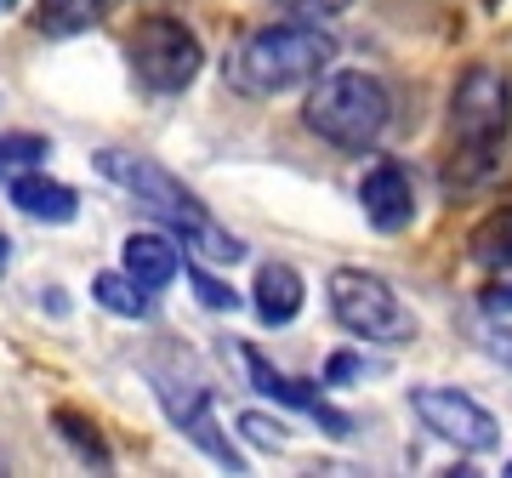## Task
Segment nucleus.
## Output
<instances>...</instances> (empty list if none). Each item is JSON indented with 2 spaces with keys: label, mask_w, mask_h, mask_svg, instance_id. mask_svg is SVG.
<instances>
[{
  "label": "nucleus",
  "mask_w": 512,
  "mask_h": 478,
  "mask_svg": "<svg viewBox=\"0 0 512 478\" xmlns=\"http://www.w3.org/2000/svg\"><path fill=\"white\" fill-rule=\"evenodd\" d=\"M473 257L495 274H512V211H495L484 228L473 234Z\"/></svg>",
  "instance_id": "nucleus-16"
},
{
  "label": "nucleus",
  "mask_w": 512,
  "mask_h": 478,
  "mask_svg": "<svg viewBox=\"0 0 512 478\" xmlns=\"http://www.w3.org/2000/svg\"><path fill=\"white\" fill-rule=\"evenodd\" d=\"M120 268H126L137 285H148V291L171 285L177 268H183V257H177V234H154V228L126 234V245H120Z\"/></svg>",
  "instance_id": "nucleus-12"
},
{
  "label": "nucleus",
  "mask_w": 512,
  "mask_h": 478,
  "mask_svg": "<svg viewBox=\"0 0 512 478\" xmlns=\"http://www.w3.org/2000/svg\"><path fill=\"white\" fill-rule=\"evenodd\" d=\"M302 126L342 154H370L393 126V97L365 69H325L302 103Z\"/></svg>",
  "instance_id": "nucleus-3"
},
{
  "label": "nucleus",
  "mask_w": 512,
  "mask_h": 478,
  "mask_svg": "<svg viewBox=\"0 0 512 478\" xmlns=\"http://www.w3.org/2000/svg\"><path fill=\"white\" fill-rule=\"evenodd\" d=\"M0 467H6V461H0Z\"/></svg>",
  "instance_id": "nucleus-28"
},
{
  "label": "nucleus",
  "mask_w": 512,
  "mask_h": 478,
  "mask_svg": "<svg viewBox=\"0 0 512 478\" xmlns=\"http://www.w3.org/2000/svg\"><path fill=\"white\" fill-rule=\"evenodd\" d=\"M359 205H365L370 228H382V234L410 228V217H416V183H410V171L399 160H376L365 171V183H359Z\"/></svg>",
  "instance_id": "nucleus-9"
},
{
  "label": "nucleus",
  "mask_w": 512,
  "mask_h": 478,
  "mask_svg": "<svg viewBox=\"0 0 512 478\" xmlns=\"http://www.w3.org/2000/svg\"><path fill=\"white\" fill-rule=\"evenodd\" d=\"M154 387H160V399H165V410H171V422L183 427V433L200 444L205 456L222 461L228 473H245V461H239V450L228 444V433L217 427V416H211V405H205L200 387H171V382H154Z\"/></svg>",
  "instance_id": "nucleus-10"
},
{
  "label": "nucleus",
  "mask_w": 512,
  "mask_h": 478,
  "mask_svg": "<svg viewBox=\"0 0 512 478\" xmlns=\"http://www.w3.org/2000/svg\"><path fill=\"white\" fill-rule=\"evenodd\" d=\"M245 439H256V444H279V422H268V416H245Z\"/></svg>",
  "instance_id": "nucleus-24"
},
{
  "label": "nucleus",
  "mask_w": 512,
  "mask_h": 478,
  "mask_svg": "<svg viewBox=\"0 0 512 478\" xmlns=\"http://www.w3.org/2000/svg\"><path fill=\"white\" fill-rule=\"evenodd\" d=\"M97 18H103V0H40L35 6V29L40 35H52V40L86 35Z\"/></svg>",
  "instance_id": "nucleus-14"
},
{
  "label": "nucleus",
  "mask_w": 512,
  "mask_h": 478,
  "mask_svg": "<svg viewBox=\"0 0 512 478\" xmlns=\"http://www.w3.org/2000/svg\"><path fill=\"white\" fill-rule=\"evenodd\" d=\"M512 120V80L495 63H473L450 92V131H456L461 154H490L507 137Z\"/></svg>",
  "instance_id": "nucleus-6"
},
{
  "label": "nucleus",
  "mask_w": 512,
  "mask_h": 478,
  "mask_svg": "<svg viewBox=\"0 0 512 478\" xmlns=\"http://www.w3.org/2000/svg\"><path fill=\"white\" fill-rule=\"evenodd\" d=\"M484 353H490L495 365H507V370H512V331H507V325H495V331L484 336Z\"/></svg>",
  "instance_id": "nucleus-22"
},
{
  "label": "nucleus",
  "mask_w": 512,
  "mask_h": 478,
  "mask_svg": "<svg viewBox=\"0 0 512 478\" xmlns=\"http://www.w3.org/2000/svg\"><path fill=\"white\" fill-rule=\"evenodd\" d=\"M183 274L194 279V291H200V302H205V308H217V313H234V308H239L234 285H222L217 274H205V268H194V262H188Z\"/></svg>",
  "instance_id": "nucleus-18"
},
{
  "label": "nucleus",
  "mask_w": 512,
  "mask_h": 478,
  "mask_svg": "<svg viewBox=\"0 0 512 478\" xmlns=\"http://www.w3.org/2000/svg\"><path fill=\"white\" fill-rule=\"evenodd\" d=\"M126 57H131V74L143 80L148 92H160V97L188 92V86H194V74H200V63H205L200 35H194L188 23H177V18L137 23V35H131Z\"/></svg>",
  "instance_id": "nucleus-5"
},
{
  "label": "nucleus",
  "mask_w": 512,
  "mask_h": 478,
  "mask_svg": "<svg viewBox=\"0 0 512 478\" xmlns=\"http://www.w3.org/2000/svg\"><path fill=\"white\" fill-rule=\"evenodd\" d=\"M484 313H490V319H507L512 313V274H501L490 291H484Z\"/></svg>",
  "instance_id": "nucleus-21"
},
{
  "label": "nucleus",
  "mask_w": 512,
  "mask_h": 478,
  "mask_svg": "<svg viewBox=\"0 0 512 478\" xmlns=\"http://www.w3.org/2000/svg\"><path fill=\"white\" fill-rule=\"evenodd\" d=\"M6 262H12V251H6V234H0V274H6Z\"/></svg>",
  "instance_id": "nucleus-25"
},
{
  "label": "nucleus",
  "mask_w": 512,
  "mask_h": 478,
  "mask_svg": "<svg viewBox=\"0 0 512 478\" xmlns=\"http://www.w3.org/2000/svg\"><path fill=\"white\" fill-rule=\"evenodd\" d=\"M57 427H63V439H69V444H74V450H80L86 461H97V467H109V450H103V439H97V433H86V422H74L69 410H63V416H57Z\"/></svg>",
  "instance_id": "nucleus-19"
},
{
  "label": "nucleus",
  "mask_w": 512,
  "mask_h": 478,
  "mask_svg": "<svg viewBox=\"0 0 512 478\" xmlns=\"http://www.w3.org/2000/svg\"><path fill=\"white\" fill-rule=\"evenodd\" d=\"M279 12H291V18H313V23H325L336 18V12H348L353 0H274Z\"/></svg>",
  "instance_id": "nucleus-20"
},
{
  "label": "nucleus",
  "mask_w": 512,
  "mask_h": 478,
  "mask_svg": "<svg viewBox=\"0 0 512 478\" xmlns=\"http://www.w3.org/2000/svg\"><path fill=\"white\" fill-rule=\"evenodd\" d=\"M40 154H52V148H46V137H29V131L0 137V177H18V171L40 166Z\"/></svg>",
  "instance_id": "nucleus-17"
},
{
  "label": "nucleus",
  "mask_w": 512,
  "mask_h": 478,
  "mask_svg": "<svg viewBox=\"0 0 512 478\" xmlns=\"http://www.w3.org/2000/svg\"><path fill=\"white\" fill-rule=\"evenodd\" d=\"M97 171H103L109 183L126 188L148 217L165 222V234H177L183 245H194L200 257H211V262H239L245 257V245H239L228 228H217V222L205 217V205L194 200L171 171L148 166V160H137V154H120V148H103V154H97Z\"/></svg>",
  "instance_id": "nucleus-2"
},
{
  "label": "nucleus",
  "mask_w": 512,
  "mask_h": 478,
  "mask_svg": "<svg viewBox=\"0 0 512 478\" xmlns=\"http://www.w3.org/2000/svg\"><path fill=\"white\" fill-rule=\"evenodd\" d=\"M330 63H336V35L313 18H291L239 40L222 57V80L245 97H279L296 86H313Z\"/></svg>",
  "instance_id": "nucleus-1"
},
{
  "label": "nucleus",
  "mask_w": 512,
  "mask_h": 478,
  "mask_svg": "<svg viewBox=\"0 0 512 478\" xmlns=\"http://www.w3.org/2000/svg\"><path fill=\"white\" fill-rule=\"evenodd\" d=\"M245 365H251V382L268 393V399H279V405H291V410H302V416H313V422H325V433H336V439H348L353 433V416L348 410H336L325 399V387H302L296 376H285V370H274L268 359L256 348H245Z\"/></svg>",
  "instance_id": "nucleus-8"
},
{
  "label": "nucleus",
  "mask_w": 512,
  "mask_h": 478,
  "mask_svg": "<svg viewBox=\"0 0 512 478\" xmlns=\"http://www.w3.org/2000/svg\"><path fill=\"white\" fill-rule=\"evenodd\" d=\"M348 376H359V359H353V353H336L330 370H325V387H348Z\"/></svg>",
  "instance_id": "nucleus-23"
},
{
  "label": "nucleus",
  "mask_w": 512,
  "mask_h": 478,
  "mask_svg": "<svg viewBox=\"0 0 512 478\" xmlns=\"http://www.w3.org/2000/svg\"><path fill=\"white\" fill-rule=\"evenodd\" d=\"M330 313L348 336H365V342H410L416 336V313L399 302V291L387 285L382 274H365V268H336L325 285Z\"/></svg>",
  "instance_id": "nucleus-4"
},
{
  "label": "nucleus",
  "mask_w": 512,
  "mask_h": 478,
  "mask_svg": "<svg viewBox=\"0 0 512 478\" xmlns=\"http://www.w3.org/2000/svg\"><path fill=\"white\" fill-rule=\"evenodd\" d=\"M507 473H512V461H507Z\"/></svg>",
  "instance_id": "nucleus-27"
},
{
  "label": "nucleus",
  "mask_w": 512,
  "mask_h": 478,
  "mask_svg": "<svg viewBox=\"0 0 512 478\" xmlns=\"http://www.w3.org/2000/svg\"><path fill=\"white\" fill-rule=\"evenodd\" d=\"M6 194H12V205H18L23 217H35V222H74L80 217L74 188L46 177V171H35V166L18 171V177H6Z\"/></svg>",
  "instance_id": "nucleus-11"
},
{
  "label": "nucleus",
  "mask_w": 512,
  "mask_h": 478,
  "mask_svg": "<svg viewBox=\"0 0 512 478\" xmlns=\"http://www.w3.org/2000/svg\"><path fill=\"white\" fill-rule=\"evenodd\" d=\"M12 6H18V0H0V12H12Z\"/></svg>",
  "instance_id": "nucleus-26"
},
{
  "label": "nucleus",
  "mask_w": 512,
  "mask_h": 478,
  "mask_svg": "<svg viewBox=\"0 0 512 478\" xmlns=\"http://www.w3.org/2000/svg\"><path fill=\"white\" fill-rule=\"evenodd\" d=\"M256 313H262V325H291L302 302H308V285L296 274L291 262H262L256 268Z\"/></svg>",
  "instance_id": "nucleus-13"
},
{
  "label": "nucleus",
  "mask_w": 512,
  "mask_h": 478,
  "mask_svg": "<svg viewBox=\"0 0 512 478\" xmlns=\"http://www.w3.org/2000/svg\"><path fill=\"white\" fill-rule=\"evenodd\" d=\"M410 410L421 416V427H427L433 439L456 444L467 456H484V450L501 444V422L478 405L473 393H456V387H416V393H410Z\"/></svg>",
  "instance_id": "nucleus-7"
},
{
  "label": "nucleus",
  "mask_w": 512,
  "mask_h": 478,
  "mask_svg": "<svg viewBox=\"0 0 512 478\" xmlns=\"http://www.w3.org/2000/svg\"><path fill=\"white\" fill-rule=\"evenodd\" d=\"M92 296H97L109 313H120V319H148V308H154L148 285H137L126 268H120V274H97V279H92Z\"/></svg>",
  "instance_id": "nucleus-15"
}]
</instances>
